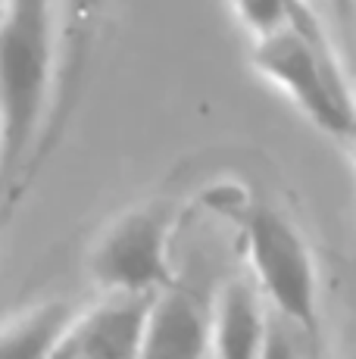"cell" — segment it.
Masks as SVG:
<instances>
[{
	"label": "cell",
	"mask_w": 356,
	"mask_h": 359,
	"mask_svg": "<svg viewBox=\"0 0 356 359\" xmlns=\"http://www.w3.org/2000/svg\"><path fill=\"white\" fill-rule=\"evenodd\" d=\"M350 147H353V160H356V131H353V137H350Z\"/></svg>",
	"instance_id": "cell-12"
},
{
	"label": "cell",
	"mask_w": 356,
	"mask_h": 359,
	"mask_svg": "<svg viewBox=\"0 0 356 359\" xmlns=\"http://www.w3.org/2000/svg\"><path fill=\"white\" fill-rule=\"evenodd\" d=\"M250 63L316 128L344 141L353 137L356 103L341 81L319 25L287 22L282 29L256 34L250 47Z\"/></svg>",
	"instance_id": "cell-2"
},
{
	"label": "cell",
	"mask_w": 356,
	"mask_h": 359,
	"mask_svg": "<svg viewBox=\"0 0 356 359\" xmlns=\"http://www.w3.org/2000/svg\"><path fill=\"white\" fill-rule=\"evenodd\" d=\"M60 0H4L0 25V113H4V169L13 178L22 169L47 119L53 88Z\"/></svg>",
	"instance_id": "cell-1"
},
{
	"label": "cell",
	"mask_w": 356,
	"mask_h": 359,
	"mask_svg": "<svg viewBox=\"0 0 356 359\" xmlns=\"http://www.w3.org/2000/svg\"><path fill=\"white\" fill-rule=\"evenodd\" d=\"M109 0H60V19H63V79L72 81L81 72V63L88 57L97 19L104 16Z\"/></svg>",
	"instance_id": "cell-9"
},
{
	"label": "cell",
	"mask_w": 356,
	"mask_h": 359,
	"mask_svg": "<svg viewBox=\"0 0 356 359\" xmlns=\"http://www.w3.org/2000/svg\"><path fill=\"white\" fill-rule=\"evenodd\" d=\"M213 353V306L169 281L153 294L138 359H207Z\"/></svg>",
	"instance_id": "cell-6"
},
{
	"label": "cell",
	"mask_w": 356,
	"mask_h": 359,
	"mask_svg": "<svg viewBox=\"0 0 356 359\" xmlns=\"http://www.w3.org/2000/svg\"><path fill=\"white\" fill-rule=\"evenodd\" d=\"M231 6H235L241 25L250 32V38L282 29L287 22L319 25L310 0H231Z\"/></svg>",
	"instance_id": "cell-10"
},
{
	"label": "cell",
	"mask_w": 356,
	"mask_h": 359,
	"mask_svg": "<svg viewBox=\"0 0 356 359\" xmlns=\"http://www.w3.org/2000/svg\"><path fill=\"white\" fill-rule=\"evenodd\" d=\"M78 313L63 300H50L13 316L4 325L0 359H53Z\"/></svg>",
	"instance_id": "cell-8"
},
{
	"label": "cell",
	"mask_w": 356,
	"mask_h": 359,
	"mask_svg": "<svg viewBox=\"0 0 356 359\" xmlns=\"http://www.w3.org/2000/svg\"><path fill=\"white\" fill-rule=\"evenodd\" d=\"M269 322L256 281H225L213 300V359H259Z\"/></svg>",
	"instance_id": "cell-7"
},
{
	"label": "cell",
	"mask_w": 356,
	"mask_h": 359,
	"mask_svg": "<svg viewBox=\"0 0 356 359\" xmlns=\"http://www.w3.org/2000/svg\"><path fill=\"white\" fill-rule=\"evenodd\" d=\"M313 4H316V0H310V6H313ZM325 4H338V0H325Z\"/></svg>",
	"instance_id": "cell-13"
},
{
	"label": "cell",
	"mask_w": 356,
	"mask_h": 359,
	"mask_svg": "<svg viewBox=\"0 0 356 359\" xmlns=\"http://www.w3.org/2000/svg\"><path fill=\"white\" fill-rule=\"evenodd\" d=\"M350 359H356V347H353V353H350Z\"/></svg>",
	"instance_id": "cell-14"
},
{
	"label": "cell",
	"mask_w": 356,
	"mask_h": 359,
	"mask_svg": "<svg viewBox=\"0 0 356 359\" xmlns=\"http://www.w3.org/2000/svg\"><path fill=\"white\" fill-rule=\"evenodd\" d=\"M244 250L256 287L278 316L303 334H319V272L306 238L287 216L266 203L241 212Z\"/></svg>",
	"instance_id": "cell-3"
},
{
	"label": "cell",
	"mask_w": 356,
	"mask_h": 359,
	"mask_svg": "<svg viewBox=\"0 0 356 359\" xmlns=\"http://www.w3.org/2000/svg\"><path fill=\"white\" fill-rule=\"evenodd\" d=\"M153 294H107L78 313L53 359H138Z\"/></svg>",
	"instance_id": "cell-5"
},
{
	"label": "cell",
	"mask_w": 356,
	"mask_h": 359,
	"mask_svg": "<svg viewBox=\"0 0 356 359\" xmlns=\"http://www.w3.org/2000/svg\"><path fill=\"white\" fill-rule=\"evenodd\" d=\"M178 212L150 200L119 212L88 253V275L104 294H156L172 281V234Z\"/></svg>",
	"instance_id": "cell-4"
},
{
	"label": "cell",
	"mask_w": 356,
	"mask_h": 359,
	"mask_svg": "<svg viewBox=\"0 0 356 359\" xmlns=\"http://www.w3.org/2000/svg\"><path fill=\"white\" fill-rule=\"evenodd\" d=\"M259 359H300L297 344L291 341V331H287L282 316L269 322V334H266V344H263Z\"/></svg>",
	"instance_id": "cell-11"
}]
</instances>
